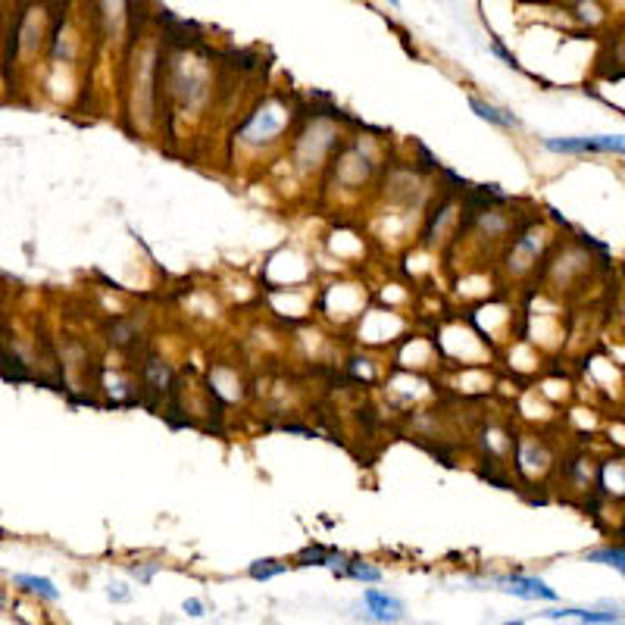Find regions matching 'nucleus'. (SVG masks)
<instances>
[{
	"label": "nucleus",
	"mask_w": 625,
	"mask_h": 625,
	"mask_svg": "<svg viewBox=\"0 0 625 625\" xmlns=\"http://www.w3.org/2000/svg\"><path fill=\"white\" fill-rule=\"evenodd\" d=\"M551 153H625V135H585V138H544Z\"/></svg>",
	"instance_id": "1"
},
{
	"label": "nucleus",
	"mask_w": 625,
	"mask_h": 625,
	"mask_svg": "<svg viewBox=\"0 0 625 625\" xmlns=\"http://www.w3.org/2000/svg\"><path fill=\"white\" fill-rule=\"evenodd\" d=\"M157 569H160V563H151V566H132V575L138 582H151L153 575H157Z\"/></svg>",
	"instance_id": "10"
},
{
	"label": "nucleus",
	"mask_w": 625,
	"mask_h": 625,
	"mask_svg": "<svg viewBox=\"0 0 625 625\" xmlns=\"http://www.w3.org/2000/svg\"><path fill=\"white\" fill-rule=\"evenodd\" d=\"M363 604L369 610V619H375V622H397L403 616V600H397L388 591H379V588H369L363 594Z\"/></svg>",
	"instance_id": "3"
},
{
	"label": "nucleus",
	"mask_w": 625,
	"mask_h": 625,
	"mask_svg": "<svg viewBox=\"0 0 625 625\" xmlns=\"http://www.w3.org/2000/svg\"><path fill=\"white\" fill-rule=\"evenodd\" d=\"M0 604H4V600H0Z\"/></svg>",
	"instance_id": "13"
},
{
	"label": "nucleus",
	"mask_w": 625,
	"mask_h": 625,
	"mask_svg": "<svg viewBox=\"0 0 625 625\" xmlns=\"http://www.w3.org/2000/svg\"><path fill=\"white\" fill-rule=\"evenodd\" d=\"M388 4H391V7H395V10L401 7V0H388Z\"/></svg>",
	"instance_id": "12"
},
{
	"label": "nucleus",
	"mask_w": 625,
	"mask_h": 625,
	"mask_svg": "<svg viewBox=\"0 0 625 625\" xmlns=\"http://www.w3.org/2000/svg\"><path fill=\"white\" fill-rule=\"evenodd\" d=\"M469 106H473L475 116L485 119V122H491V125H497V129H516V125H520V119H516L513 113L497 110V106L485 104V100H479V98H469Z\"/></svg>",
	"instance_id": "4"
},
{
	"label": "nucleus",
	"mask_w": 625,
	"mask_h": 625,
	"mask_svg": "<svg viewBox=\"0 0 625 625\" xmlns=\"http://www.w3.org/2000/svg\"><path fill=\"white\" fill-rule=\"evenodd\" d=\"M184 613H188V616H194V619H198V616H204V604H200V600H184Z\"/></svg>",
	"instance_id": "11"
},
{
	"label": "nucleus",
	"mask_w": 625,
	"mask_h": 625,
	"mask_svg": "<svg viewBox=\"0 0 625 625\" xmlns=\"http://www.w3.org/2000/svg\"><path fill=\"white\" fill-rule=\"evenodd\" d=\"M497 585L504 594H513V598L522 600H557V591L547 588L541 579H532V575H510V579H500Z\"/></svg>",
	"instance_id": "2"
},
{
	"label": "nucleus",
	"mask_w": 625,
	"mask_h": 625,
	"mask_svg": "<svg viewBox=\"0 0 625 625\" xmlns=\"http://www.w3.org/2000/svg\"><path fill=\"white\" fill-rule=\"evenodd\" d=\"M13 582L22 588V591H28V594H35V598H44V600H57L59 598V591L53 588V582L51 579H41V575H13Z\"/></svg>",
	"instance_id": "6"
},
{
	"label": "nucleus",
	"mask_w": 625,
	"mask_h": 625,
	"mask_svg": "<svg viewBox=\"0 0 625 625\" xmlns=\"http://www.w3.org/2000/svg\"><path fill=\"white\" fill-rule=\"evenodd\" d=\"M588 563H600V566L616 569L619 575H625V551L622 547H598V551L585 553Z\"/></svg>",
	"instance_id": "7"
},
{
	"label": "nucleus",
	"mask_w": 625,
	"mask_h": 625,
	"mask_svg": "<svg viewBox=\"0 0 625 625\" xmlns=\"http://www.w3.org/2000/svg\"><path fill=\"white\" fill-rule=\"evenodd\" d=\"M250 579L254 582H266V579H276V575L285 573L282 563H276V559H257V563H250Z\"/></svg>",
	"instance_id": "8"
},
{
	"label": "nucleus",
	"mask_w": 625,
	"mask_h": 625,
	"mask_svg": "<svg viewBox=\"0 0 625 625\" xmlns=\"http://www.w3.org/2000/svg\"><path fill=\"white\" fill-rule=\"evenodd\" d=\"M344 575H350V579H360V582H382V573H379L375 566H366L363 559H348Z\"/></svg>",
	"instance_id": "9"
},
{
	"label": "nucleus",
	"mask_w": 625,
	"mask_h": 625,
	"mask_svg": "<svg viewBox=\"0 0 625 625\" xmlns=\"http://www.w3.org/2000/svg\"><path fill=\"white\" fill-rule=\"evenodd\" d=\"M547 619H579V622H619L616 613H598V610H579V606H559L547 610Z\"/></svg>",
	"instance_id": "5"
}]
</instances>
